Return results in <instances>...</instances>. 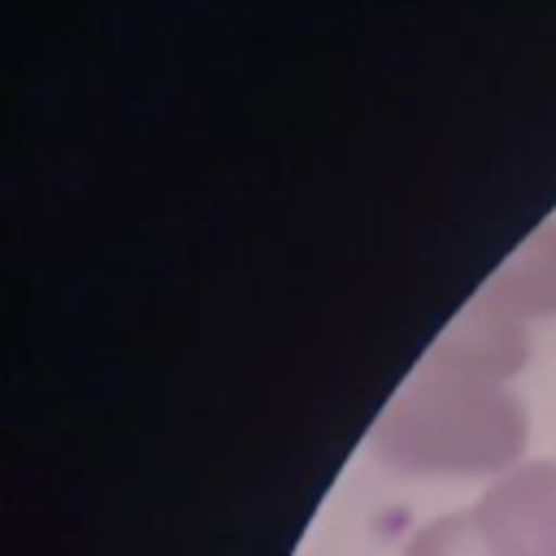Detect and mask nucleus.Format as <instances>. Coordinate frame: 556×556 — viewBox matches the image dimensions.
Listing matches in <instances>:
<instances>
[{
  "mask_svg": "<svg viewBox=\"0 0 556 556\" xmlns=\"http://www.w3.org/2000/svg\"><path fill=\"white\" fill-rule=\"evenodd\" d=\"M400 556H500V552L486 543L473 513H443V517L421 521L404 539Z\"/></svg>",
  "mask_w": 556,
  "mask_h": 556,
  "instance_id": "obj_5",
  "label": "nucleus"
},
{
  "mask_svg": "<svg viewBox=\"0 0 556 556\" xmlns=\"http://www.w3.org/2000/svg\"><path fill=\"white\" fill-rule=\"evenodd\" d=\"M530 361V330L526 321L508 317L504 308L486 300H469L443 334L430 343L421 369L452 374V378H473V382H504L517 378Z\"/></svg>",
  "mask_w": 556,
  "mask_h": 556,
  "instance_id": "obj_3",
  "label": "nucleus"
},
{
  "mask_svg": "<svg viewBox=\"0 0 556 556\" xmlns=\"http://www.w3.org/2000/svg\"><path fill=\"white\" fill-rule=\"evenodd\" d=\"M478 300L504 308L517 321L556 317V222L530 230L513 256L478 287Z\"/></svg>",
  "mask_w": 556,
  "mask_h": 556,
  "instance_id": "obj_4",
  "label": "nucleus"
},
{
  "mask_svg": "<svg viewBox=\"0 0 556 556\" xmlns=\"http://www.w3.org/2000/svg\"><path fill=\"white\" fill-rule=\"evenodd\" d=\"M530 413L504 382L421 369L374 421L369 447L417 478H500L526 460Z\"/></svg>",
  "mask_w": 556,
  "mask_h": 556,
  "instance_id": "obj_1",
  "label": "nucleus"
},
{
  "mask_svg": "<svg viewBox=\"0 0 556 556\" xmlns=\"http://www.w3.org/2000/svg\"><path fill=\"white\" fill-rule=\"evenodd\" d=\"M469 513L500 556H556V460L513 465L486 482Z\"/></svg>",
  "mask_w": 556,
  "mask_h": 556,
  "instance_id": "obj_2",
  "label": "nucleus"
}]
</instances>
